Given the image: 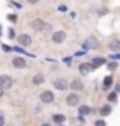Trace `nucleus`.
I'll return each instance as SVG.
<instances>
[{"label": "nucleus", "mask_w": 120, "mask_h": 126, "mask_svg": "<svg viewBox=\"0 0 120 126\" xmlns=\"http://www.w3.org/2000/svg\"><path fill=\"white\" fill-rule=\"evenodd\" d=\"M31 26L36 30V31H49V30H51V25L45 23L43 20H33V21H31Z\"/></svg>", "instance_id": "f257e3e1"}, {"label": "nucleus", "mask_w": 120, "mask_h": 126, "mask_svg": "<svg viewBox=\"0 0 120 126\" xmlns=\"http://www.w3.org/2000/svg\"><path fill=\"white\" fill-rule=\"evenodd\" d=\"M79 102H81V97H79L76 92H72V94H69L66 97V103H68L69 107H77Z\"/></svg>", "instance_id": "f03ea898"}, {"label": "nucleus", "mask_w": 120, "mask_h": 126, "mask_svg": "<svg viewBox=\"0 0 120 126\" xmlns=\"http://www.w3.org/2000/svg\"><path fill=\"white\" fill-rule=\"evenodd\" d=\"M12 85H13L12 77H8V75H0V87H2L3 90L12 89Z\"/></svg>", "instance_id": "7ed1b4c3"}, {"label": "nucleus", "mask_w": 120, "mask_h": 126, "mask_svg": "<svg viewBox=\"0 0 120 126\" xmlns=\"http://www.w3.org/2000/svg\"><path fill=\"white\" fill-rule=\"evenodd\" d=\"M40 100H41V103H51L54 100V94L51 90H45V92L40 94Z\"/></svg>", "instance_id": "20e7f679"}, {"label": "nucleus", "mask_w": 120, "mask_h": 126, "mask_svg": "<svg viewBox=\"0 0 120 126\" xmlns=\"http://www.w3.org/2000/svg\"><path fill=\"white\" fill-rule=\"evenodd\" d=\"M51 39H53V43H56V44H59V43H64V39H66V33H64V31H54V33H53V36H51Z\"/></svg>", "instance_id": "39448f33"}, {"label": "nucleus", "mask_w": 120, "mask_h": 126, "mask_svg": "<svg viewBox=\"0 0 120 126\" xmlns=\"http://www.w3.org/2000/svg\"><path fill=\"white\" fill-rule=\"evenodd\" d=\"M53 85H54V89H58V90H66L69 87V84H68L66 79H56L54 82H53Z\"/></svg>", "instance_id": "423d86ee"}, {"label": "nucleus", "mask_w": 120, "mask_h": 126, "mask_svg": "<svg viewBox=\"0 0 120 126\" xmlns=\"http://www.w3.org/2000/svg\"><path fill=\"white\" fill-rule=\"evenodd\" d=\"M18 43H20V46H23V47L30 46V44H31V36L23 33V34H20V36H18Z\"/></svg>", "instance_id": "0eeeda50"}, {"label": "nucleus", "mask_w": 120, "mask_h": 126, "mask_svg": "<svg viewBox=\"0 0 120 126\" xmlns=\"http://www.w3.org/2000/svg\"><path fill=\"white\" fill-rule=\"evenodd\" d=\"M91 70H94V67H92V64H91V62H84V64L79 65V72H81L82 75H87Z\"/></svg>", "instance_id": "6e6552de"}, {"label": "nucleus", "mask_w": 120, "mask_h": 126, "mask_svg": "<svg viewBox=\"0 0 120 126\" xmlns=\"http://www.w3.org/2000/svg\"><path fill=\"white\" fill-rule=\"evenodd\" d=\"M12 64H13V67H17V69H25V67H26V62H25V59H22V57H13Z\"/></svg>", "instance_id": "1a4fd4ad"}, {"label": "nucleus", "mask_w": 120, "mask_h": 126, "mask_svg": "<svg viewBox=\"0 0 120 126\" xmlns=\"http://www.w3.org/2000/svg\"><path fill=\"white\" fill-rule=\"evenodd\" d=\"M97 46H99V44H97V39H96L94 36H92V38H89L87 41L84 43V49H86V51H87L89 47H92V49H94V47H97Z\"/></svg>", "instance_id": "9d476101"}, {"label": "nucleus", "mask_w": 120, "mask_h": 126, "mask_svg": "<svg viewBox=\"0 0 120 126\" xmlns=\"http://www.w3.org/2000/svg\"><path fill=\"white\" fill-rule=\"evenodd\" d=\"M91 64H92V67H94V70L99 67V65H102V64H105V59L104 57H94L92 61H91Z\"/></svg>", "instance_id": "9b49d317"}, {"label": "nucleus", "mask_w": 120, "mask_h": 126, "mask_svg": "<svg viewBox=\"0 0 120 126\" xmlns=\"http://www.w3.org/2000/svg\"><path fill=\"white\" fill-rule=\"evenodd\" d=\"M69 87L74 90V92H79V90H82V89H84L82 82H79V80H74V82H71V85H69Z\"/></svg>", "instance_id": "f8f14e48"}, {"label": "nucleus", "mask_w": 120, "mask_h": 126, "mask_svg": "<svg viewBox=\"0 0 120 126\" xmlns=\"http://www.w3.org/2000/svg\"><path fill=\"white\" fill-rule=\"evenodd\" d=\"M43 82H45V75L43 74H36L35 77H33V84L35 85H41Z\"/></svg>", "instance_id": "ddd939ff"}, {"label": "nucleus", "mask_w": 120, "mask_h": 126, "mask_svg": "<svg viewBox=\"0 0 120 126\" xmlns=\"http://www.w3.org/2000/svg\"><path fill=\"white\" fill-rule=\"evenodd\" d=\"M110 85H112V77L109 75V77H105V79H104V82H102V89H104V90H109V89H110Z\"/></svg>", "instance_id": "4468645a"}, {"label": "nucleus", "mask_w": 120, "mask_h": 126, "mask_svg": "<svg viewBox=\"0 0 120 126\" xmlns=\"http://www.w3.org/2000/svg\"><path fill=\"white\" fill-rule=\"evenodd\" d=\"M112 113V107L110 105H104V107L100 108V115L102 116H107V115H110Z\"/></svg>", "instance_id": "2eb2a0df"}, {"label": "nucleus", "mask_w": 120, "mask_h": 126, "mask_svg": "<svg viewBox=\"0 0 120 126\" xmlns=\"http://www.w3.org/2000/svg\"><path fill=\"white\" fill-rule=\"evenodd\" d=\"M109 47H110L114 52H119L120 51V41H112V43H109Z\"/></svg>", "instance_id": "dca6fc26"}, {"label": "nucleus", "mask_w": 120, "mask_h": 126, "mask_svg": "<svg viewBox=\"0 0 120 126\" xmlns=\"http://www.w3.org/2000/svg\"><path fill=\"white\" fill-rule=\"evenodd\" d=\"M53 121L58 123V125H61V123L66 121V116H64V115H54V116H53Z\"/></svg>", "instance_id": "f3484780"}, {"label": "nucleus", "mask_w": 120, "mask_h": 126, "mask_svg": "<svg viewBox=\"0 0 120 126\" xmlns=\"http://www.w3.org/2000/svg\"><path fill=\"white\" fill-rule=\"evenodd\" d=\"M91 111H92V110H91L89 107H86V105H82V107L79 108V113H81V115H89Z\"/></svg>", "instance_id": "a211bd4d"}, {"label": "nucleus", "mask_w": 120, "mask_h": 126, "mask_svg": "<svg viewBox=\"0 0 120 126\" xmlns=\"http://www.w3.org/2000/svg\"><path fill=\"white\" fill-rule=\"evenodd\" d=\"M12 51H17V52H20V54H25V56H33V54H28V52H25L23 47H12ZM33 57H35V56H33Z\"/></svg>", "instance_id": "6ab92c4d"}, {"label": "nucleus", "mask_w": 120, "mask_h": 126, "mask_svg": "<svg viewBox=\"0 0 120 126\" xmlns=\"http://www.w3.org/2000/svg\"><path fill=\"white\" fill-rule=\"evenodd\" d=\"M109 102H117V92L109 94Z\"/></svg>", "instance_id": "aec40b11"}, {"label": "nucleus", "mask_w": 120, "mask_h": 126, "mask_svg": "<svg viewBox=\"0 0 120 126\" xmlns=\"http://www.w3.org/2000/svg\"><path fill=\"white\" fill-rule=\"evenodd\" d=\"M7 18H8V21H12V23H15V21H17V15H15V13H12V15H8Z\"/></svg>", "instance_id": "412c9836"}, {"label": "nucleus", "mask_w": 120, "mask_h": 126, "mask_svg": "<svg viewBox=\"0 0 120 126\" xmlns=\"http://www.w3.org/2000/svg\"><path fill=\"white\" fill-rule=\"evenodd\" d=\"M110 59H114V61L119 59V61H120V52H114V54H110Z\"/></svg>", "instance_id": "4be33fe9"}, {"label": "nucleus", "mask_w": 120, "mask_h": 126, "mask_svg": "<svg viewBox=\"0 0 120 126\" xmlns=\"http://www.w3.org/2000/svg\"><path fill=\"white\" fill-rule=\"evenodd\" d=\"M96 126H105V121L104 120H99V121H96Z\"/></svg>", "instance_id": "5701e85b"}, {"label": "nucleus", "mask_w": 120, "mask_h": 126, "mask_svg": "<svg viewBox=\"0 0 120 126\" xmlns=\"http://www.w3.org/2000/svg\"><path fill=\"white\" fill-rule=\"evenodd\" d=\"M8 38H10V39H13V38H15V31H13V30H10V31H8Z\"/></svg>", "instance_id": "b1692460"}, {"label": "nucleus", "mask_w": 120, "mask_h": 126, "mask_svg": "<svg viewBox=\"0 0 120 126\" xmlns=\"http://www.w3.org/2000/svg\"><path fill=\"white\" fill-rule=\"evenodd\" d=\"M115 67H117V64H115V62H110V64H109V69H115Z\"/></svg>", "instance_id": "393cba45"}, {"label": "nucleus", "mask_w": 120, "mask_h": 126, "mask_svg": "<svg viewBox=\"0 0 120 126\" xmlns=\"http://www.w3.org/2000/svg\"><path fill=\"white\" fill-rule=\"evenodd\" d=\"M38 2H40V0H28V3H30V5H36Z\"/></svg>", "instance_id": "a878e982"}, {"label": "nucleus", "mask_w": 120, "mask_h": 126, "mask_svg": "<svg viewBox=\"0 0 120 126\" xmlns=\"http://www.w3.org/2000/svg\"><path fill=\"white\" fill-rule=\"evenodd\" d=\"M66 10H68V8H66V5H59V12H66Z\"/></svg>", "instance_id": "bb28decb"}, {"label": "nucleus", "mask_w": 120, "mask_h": 126, "mask_svg": "<svg viewBox=\"0 0 120 126\" xmlns=\"http://www.w3.org/2000/svg\"><path fill=\"white\" fill-rule=\"evenodd\" d=\"M3 125H5V120H3V116L0 115V126H3Z\"/></svg>", "instance_id": "cd10ccee"}, {"label": "nucleus", "mask_w": 120, "mask_h": 126, "mask_svg": "<svg viewBox=\"0 0 120 126\" xmlns=\"http://www.w3.org/2000/svg\"><path fill=\"white\" fill-rule=\"evenodd\" d=\"M76 56H77V57H81V56H84V51H79V52H76Z\"/></svg>", "instance_id": "c85d7f7f"}, {"label": "nucleus", "mask_w": 120, "mask_h": 126, "mask_svg": "<svg viewBox=\"0 0 120 126\" xmlns=\"http://www.w3.org/2000/svg\"><path fill=\"white\" fill-rule=\"evenodd\" d=\"M115 92H120V82H119V84L115 85Z\"/></svg>", "instance_id": "c756f323"}, {"label": "nucleus", "mask_w": 120, "mask_h": 126, "mask_svg": "<svg viewBox=\"0 0 120 126\" xmlns=\"http://www.w3.org/2000/svg\"><path fill=\"white\" fill-rule=\"evenodd\" d=\"M3 97V89H2V87H0V98Z\"/></svg>", "instance_id": "7c9ffc66"}, {"label": "nucleus", "mask_w": 120, "mask_h": 126, "mask_svg": "<svg viewBox=\"0 0 120 126\" xmlns=\"http://www.w3.org/2000/svg\"><path fill=\"white\" fill-rule=\"evenodd\" d=\"M41 126H51V125H48V123H46V125H41Z\"/></svg>", "instance_id": "2f4dec72"}, {"label": "nucleus", "mask_w": 120, "mask_h": 126, "mask_svg": "<svg viewBox=\"0 0 120 126\" xmlns=\"http://www.w3.org/2000/svg\"><path fill=\"white\" fill-rule=\"evenodd\" d=\"M58 126H63V125H58Z\"/></svg>", "instance_id": "473e14b6"}]
</instances>
